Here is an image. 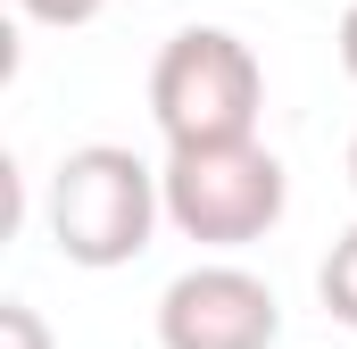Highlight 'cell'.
<instances>
[{"mask_svg":"<svg viewBox=\"0 0 357 349\" xmlns=\"http://www.w3.org/2000/svg\"><path fill=\"white\" fill-rule=\"evenodd\" d=\"M258 108H266V67L225 25H183L150 59V117H158L167 150L258 142Z\"/></svg>","mask_w":357,"mask_h":349,"instance_id":"cell-1","label":"cell"},{"mask_svg":"<svg viewBox=\"0 0 357 349\" xmlns=\"http://www.w3.org/2000/svg\"><path fill=\"white\" fill-rule=\"evenodd\" d=\"M158 216H167V183L125 142H84L50 174V242L67 266H91V274L133 266L150 250Z\"/></svg>","mask_w":357,"mask_h":349,"instance_id":"cell-2","label":"cell"},{"mask_svg":"<svg viewBox=\"0 0 357 349\" xmlns=\"http://www.w3.org/2000/svg\"><path fill=\"white\" fill-rule=\"evenodd\" d=\"M167 225L183 242H208V250H241V242H266L291 208V174L266 142H225V150H167Z\"/></svg>","mask_w":357,"mask_h":349,"instance_id":"cell-3","label":"cell"},{"mask_svg":"<svg viewBox=\"0 0 357 349\" xmlns=\"http://www.w3.org/2000/svg\"><path fill=\"white\" fill-rule=\"evenodd\" d=\"M274 333H282L274 283L233 258L175 274L158 299V349H274Z\"/></svg>","mask_w":357,"mask_h":349,"instance_id":"cell-4","label":"cell"},{"mask_svg":"<svg viewBox=\"0 0 357 349\" xmlns=\"http://www.w3.org/2000/svg\"><path fill=\"white\" fill-rule=\"evenodd\" d=\"M316 291H324V316L357 333V225L333 242V250H324V266H316Z\"/></svg>","mask_w":357,"mask_h":349,"instance_id":"cell-5","label":"cell"},{"mask_svg":"<svg viewBox=\"0 0 357 349\" xmlns=\"http://www.w3.org/2000/svg\"><path fill=\"white\" fill-rule=\"evenodd\" d=\"M0 349H59V341H50V325L25 299H0Z\"/></svg>","mask_w":357,"mask_h":349,"instance_id":"cell-6","label":"cell"},{"mask_svg":"<svg viewBox=\"0 0 357 349\" xmlns=\"http://www.w3.org/2000/svg\"><path fill=\"white\" fill-rule=\"evenodd\" d=\"M17 8H25L33 25H59V34H67V25H91L108 0H17Z\"/></svg>","mask_w":357,"mask_h":349,"instance_id":"cell-7","label":"cell"},{"mask_svg":"<svg viewBox=\"0 0 357 349\" xmlns=\"http://www.w3.org/2000/svg\"><path fill=\"white\" fill-rule=\"evenodd\" d=\"M341 67H349V84H357V0H349V17H341Z\"/></svg>","mask_w":357,"mask_h":349,"instance_id":"cell-8","label":"cell"},{"mask_svg":"<svg viewBox=\"0 0 357 349\" xmlns=\"http://www.w3.org/2000/svg\"><path fill=\"white\" fill-rule=\"evenodd\" d=\"M349 183H357V133H349Z\"/></svg>","mask_w":357,"mask_h":349,"instance_id":"cell-9","label":"cell"}]
</instances>
